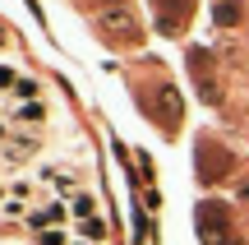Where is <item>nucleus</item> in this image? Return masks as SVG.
<instances>
[{"label":"nucleus","mask_w":249,"mask_h":245,"mask_svg":"<svg viewBox=\"0 0 249 245\" xmlns=\"http://www.w3.org/2000/svg\"><path fill=\"white\" fill-rule=\"evenodd\" d=\"M9 120H14V125H42L46 107H42V102H18V107L9 111Z\"/></svg>","instance_id":"1"},{"label":"nucleus","mask_w":249,"mask_h":245,"mask_svg":"<svg viewBox=\"0 0 249 245\" xmlns=\"http://www.w3.org/2000/svg\"><path fill=\"white\" fill-rule=\"evenodd\" d=\"M74 231H79V241H88V245H102V241H107V222H102V218H83Z\"/></svg>","instance_id":"2"},{"label":"nucleus","mask_w":249,"mask_h":245,"mask_svg":"<svg viewBox=\"0 0 249 245\" xmlns=\"http://www.w3.org/2000/svg\"><path fill=\"white\" fill-rule=\"evenodd\" d=\"M70 213H74V218H97V199H92V194L88 190H79V194H74V199H70Z\"/></svg>","instance_id":"3"},{"label":"nucleus","mask_w":249,"mask_h":245,"mask_svg":"<svg viewBox=\"0 0 249 245\" xmlns=\"http://www.w3.org/2000/svg\"><path fill=\"white\" fill-rule=\"evenodd\" d=\"M9 199L33 204V199H37V181H28V176H14V181H9Z\"/></svg>","instance_id":"4"},{"label":"nucleus","mask_w":249,"mask_h":245,"mask_svg":"<svg viewBox=\"0 0 249 245\" xmlns=\"http://www.w3.org/2000/svg\"><path fill=\"white\" fill-rule=\"evenodd\" d=\"M60 218H65V208H60V204H51V208L33 213V227H37V231H46V222H60Z\"/></svg>","instance_id":"5"},{"label":"nucleus","mask_w":249,"mask_h":245,"mask_svg":"<svg viewBox=\"0 0 249 245\" xmlns=\"http://www.w3.org/2000/svg\"><path fill=\"white\" fill-rule=\"evenodd\" d=\"M18 79H23V74H14V70H9V65H0V93L18 88Z\"/></svg>","instance_id":"6"},{"label":"nucleus","mask_w":249,"mask_h":245,"mask_svg":"<svg viewBox=\"0 0 249 245\" xmlns=\"http://www.w3.org/2000/svg\"><path fill=\"white\" fill-rule=\"evenodd\" d=\"M14 93H18V102H37V83H33V79H18Z\"/></svg>","instance_id":"7"},{"label":"nucleus","mask_w":249,"mask_h":245,"mask_svg":"<svg viewBox=\"0 0 249 245\" xmlns=\"http://www.w3.org/2000/svg\"><path fill=\"white\" fill-rule=\"evenodd\" d=\"M37 245H70V241H65V231H51V227H46V231H37Z\"/></svg>","instance_id":"8"},{"label":"nucleus","mask_w":249,"mask_h":245,"mask_svg":"<svg viewBox=\"0 0 249 245\" xmlns=\"http://www.w3.org/2000/svg\"><path fill=\"white\" fill-rule=\"evenodd\" d=\"M5 199H9V185H0V204H5Z\"/></svg>","instance_id":"9"},{"label":"nucleus","mask_w":249,"mask_h":245,"mask_svg":"<svg viewBox=\"0 0 249 245\" xmlns=\"http://www.w3.org/2000/svg\"><path fill=\"white\" fill-rule=\"evenodd\" d=\"M240 194H245V199H249V181H245V190H240Z\"/></svg>","instance_id":"10"},{"label":"nucleus","mask_w":249,"mask_h":245,"mask_svg":"<svg viewBox=\"0 0 249 245\" xmlns=\"http://www.w3.org/2000/svg\"><path fill=\"white\" fill-rule=\"evenodd\" d=\"M0 46H5V33H0Z\"/></svg>","instance_id":"11"},{"label":"nucleus","mask_w":249,"mask_h":245,"mask_svg":"<svg viewBox=\"0 0 249 245\" xmlns=\"http://www.w3.org/2000/svg\"><path fill=\"white\" fill-rule=\"evenodd\" d=\"M79 245H88V241H79Z\"/></svg>","instance_id":"12"}]
</instances>
